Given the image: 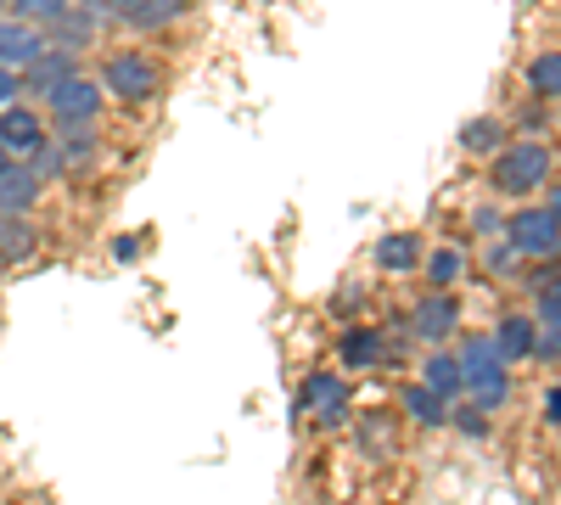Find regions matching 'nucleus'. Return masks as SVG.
I'll list each match as a JSON object with an SVG mask.
<instances>
[{
  "instance_id": "13",
  "label": "nucleus",
  "mask_w": 561,
  "mask_h": 505,
  "mask_svg": "<svg viewBox=\"0 0 561 505\" xmlns=\"http://www.w3.org/2000/svg\"><path fill=\"white\" fill-rule=\"evenodd\" d=\"M304 404L320 410V422H325V427H337V422L348 416V393H343L337 377H309V382H304Z\"/></svg>"
},
{
  "instance_id": "2",
  "label": "nucleus",
  "mask_w": 561,
  "mask_h": 505,
  "mask_svg": "<svg viewBox=\"0 0 561 505\" xmlns=\"http://www.w3.org/2000/svg\"><path fill=\"white\" fill-rule=\"evenodd\" d=\"M545 180H550V152L539 141H517L494 163V192H505V197H523V192L545 186Z\"/></svg>"
},
{
  "instance_id": "33",
  "label": "nucleus",
  "mask_w": 561,
  "mask_h": 505,
  "mask_svg": "<svg viewBox=\"0 0 561 505\" xmlns=\"http://www.w3.org/2000/svg\"><path fill=\"white\" fill-rule=\"evenodd\" d=\"M7 7H12V0H0V12H7Z\"/></svg>"
},
{
  "instance_id": "19",
  "label": "nucleus",
  "mask_w": 561,
  "mask_h": 505,
  "mask_svg": "<svg viewBox=\"0 0 561 505\" xmlns=\"http://www.w3.org/2000/svg\"><path fill=\"white\" fill-rule=\"evenodd\" d=\"M23 163H28L39 180H57V174H68V158H62V141H57V135H45V141H39V147H34Z\"/></svg>"
},
{
  "instance_id": "17",
  "label": "nucleus",
  "mask_w": 561,
  "mask_h": 505,
  "mask_svg": "<svg viewBox=\"0 0 561 505\" xmlns=\"http://www.w3.org/2000/svg\"><path fill=\"white\" fill-rule=\"evenodd\" d=\"M377 264H382V269H393V275L415 269V264H421V237H410V231L382 237V242H377Z\"/></svg>"
},
{
  "instance_id": "30",
  "label": "nucleus",
  "mask_w": 561,
  "mask_h": 505,
  "mask_svg": "<svg viewBox=\"0 0 561 505\" xmlns=\"http://www.w3.org/2000/svg\"><path fill=\"white\" fill-rule=\"evenodd\" d=\"M545 416H550V422H561V388H550V399H545Z\"/></svg>"
},
{
  "instance_id": "23",
  "label": "nucleus",
  "mask_w": 561,
  "mask_h": 505,
  "mask_svg": "<svg viewBox=\"0 0 561 505\" xmlns=\"http://www.w3.org/2000/svg\"><path fill=\"white\" fill-rule=\"evenodd\" d=\"M73 0H12V12L23 18V23H51L57 12H68Z\"/></svg>"
},
{
  "instance_id": "26",
  "label": "nucleus",
  "mask_w": 561,
  "mask_h": 505,
  "mask_svg": "<svg viewBox=\"0 0 561 505\" xmlns=\"http://www.w3.org/2000/svg\"><path fill=\"white\" fill-rule=\"evenodd\" d=\"M455 427H460L466 438H483V433H489V416H483V410L472 404V410H460V416H455Z\"/></svg>"
},
{
  "instance_id": "20",
  "label": "nucleus",
  "mask_w": 561,
  "mask_h": 505,
  "mask_svg": "<svg viewBox=\"0 0 561 505\" xmlns=\"http://www.w3.org/2000/svg\"><path fill=\"white\" fill-rule=\"evenodd\" d=\"M528 84H534V96H561V51H545V57H534V68H528Z\"/></svg>"
},
{
  "instance_id": "12",
  "label": "nucleus",
  "mask_w": 561,
  "mask_h": 505,
  "mask_svg": "<svg viewBox=\"0 0 561 505\" xmlns=\"http://www.w3.org/2000/svg\"><path fill=\"white\" fill-rule=\"evenodd\" d=\"M39 248V225L28 214H0V264H23Z\"/></svg>"
},
{
  "instance_id": "18",
  "label": "nucleus",
  "mask_w": 561,
  "mask_h": 505,
  "mask_svg": "<svg viewBox=\"0 0 561 505\" xmlns=\"http://www.w3.org/2000/svg\"><path fill=\"white\" fill-rule=\"evenodd\" d=\"M404 410H410L415 422H427V427H444L449 422L444 393H433V388H404Z\"/></svg>"
},
{
  "instance_id": "10",
  "label": "nucleus",
  "mask_w": 561,
  "mask_h": 505,
  "mask_svg": "<svg viewBox=\"0 0 561 505\" xmlns=\"http://www.w3.org/2000/svg\"><path fill=\"white\" fill-rule=\"evenodd\" d=\"M39 51H45V28L39 23H23V18L0 23V62L7 68H28Z\"/></svg>"
},
{
  "instance_id": "1",
  "label": "nucleus",
  "mask_w": 561,
  "mask_h": 505,
  "mask_svg": "<svg viewBox=\"0 0 561 505\" xmlns=\"http://www.w3.org/2000/svg\"><path fill=\"white\" fill-rule=\"evenodd\" d=\"M460 382L472 388V404H478V410H500V404H505L511 382H505V359H500L494 337H472V343H466V354H460Z\"/></svg>"
},
{
  "instance_id": "25",
  "label": "nucleus",
  "mask_w": 561,
  "mask_h": 505,
  "mask_svg": "<svg viewBox=\"0 0 561 505\" xmlns=\"http://www.w3.org/2000/svg\"><path fill=\"white\" fill-rule=\"evenodd\" d=\"M539 314H545V320H561V269L539 287Z\"/></svg>"
},
{
  "instance_id": "28",
  "label": "nucleus",
  "mask_w": 561,
  "mask_h": 505,
  "mask_svg": "<svg viewBox=\"0 0 561 505\" xmlns=\"http://www.w3.org/2000/svg\"><path fill=\"white\" fill-rule=\"evenodd\" d=\"M18 96V68H7V62H0V107H7Z\"/></svg>"
},
{
  "instance_id": "22",
  "label": "nucleus",
  "mask_w": 561,
  "mask_h": 505,
  "mask_svg": "<svg viewBox=\"0 0 561 505\" xmlns=\"http://www.w3.org/2000/svg\"><path fill=\"white\" fill-rule=\"evenodd\" d=\"M427 388H433V393H444V399H449V393H460V388H466V382H460V359L433 354V359H427Z\"/></svg>"
},
{
  "instance_id": "31",
  "label": "nucleus",
  "mask_w": 561,
  "mask_h": 505,
  "mask_svg": "<svg viewBox=\"0 0 561 505\" xmlns=\"http://www.w3.org/2000/svg\"><path fill=\"white\" fill-rule=\"evenodd\" d=\"M550 214H556V219H561V186H556V192H550Z\"/></svg>"
},
{
  "instance_id": "6",
  "label": "nucleus",
  "mask_w": 561,
  "mask_h": 505,
  "mask_svg": "<svg viewBox=\"0 0 561 505\" xmlns=\"http://www.w3.org/2000/svg\"><path fill=\"white\" fill-rule=\"evenodd\" d=\"M79 73V51H57V45H45V51L23 68V79H18V96H34V102H45L51 90L62 84V79H73Z\"/></svg>"
},
{
  "instance_id": "7",
  "label": "nucleus",
  "mask_w": 561,
  "mask_h": 505,
  "mask_svg": "<svg viewBox=\"0 0 561 505\" xmlns=\"http://www.w3.org/2000/svg\"><path fill=\"white\" fill-rule=\"evenodd\" d=\"M45 28V45H57V51H90V39H96V18H90L84 7H68V12H57L51 23H39Z\"/></svg>"
},
{
  "instance_id": "16",
  "label": "nucleus",
  "mask_w": 561,
  "mask_h": 505,
  "mask_svg": "<svg viewBox=\"0 0 561 505\" xmlns=\"http://www.w3.org/2000/svg\"><path fill=\"white\" fill-rule=\"evenodd\" d=\"M494 348H500L505 365H511V359H528V354H534V320H528V314H505Z\"/></svg>"
},
{
  "instance_id": "29",
  "label": "nucleus",
  "mask_w": 561,
  "mask_h": 505,
  "mask_svg": "<svg viewBox=\"0 0 561 505\" xmlns=\"http://www.w3.org/2000/svg\"><path fill=\"white\" fill-rule=\"evenodd\" d=\"M472 225H478L483 237H494V231H500V214H494V208H478V214H472Z\"/></svg>"
},
{
  "instance_id": "8",
  "label": "nucleus",
  "mask_w": 561,
  "mask_h": 505,
  "mask_svg": "<svg viewBox=\"0 0 561 505\" xmlns=\"http://www.w3.org/2000/svg\"><path fill=\"white\" fill-rule=\"evenodd\" d=\"M45 192V180L28 163H7L0 169V214H28Z\"/></svg>"
},
{
  "instance_id": "5",
  "label": "nucleus",
  "mask_w": 561,
  "mask_h": 505,
  "mask_svg": "<svg viewBox=\"0 0 561 505\" xmlns=\"http://www.w3.org/2000/svg\"><path fill=\"white\" fill-rule=\"evenodd\" d=\"M45 107H51L57 124H96V113H102V84H90L84 73H73V79H62L51 96H45Z\"/></svg>"
},
{
  "instance_id": "9",
  "label": "nucleus",
  "mask_w": 561,
  "mask_h": 505,
  "mask_svg": "<svg viewBox=\"0 0 561 505\" xmlns=\"http://www.w3.org/2000/svg\"><path fill=\"white\" fill-rule=\"evenodd\" d=\"M45 141V124H39V113H28V107H0V147L7 152H18V158H28L34 147Z\"/></svg>"
},
{
  "instance_id": "11",
  "label": "nucleus",
  "mask_w": 561,
  "mask_h": 505,
  "mask_svg": "<svg viewBox=\"0 0 561 505\" xmlns=\"http://www.w3.org/2000/svg\"><path fill=\"white\" fill-rule=\"evenodd\" d=\"M185 7H192V0H118V23H129V28H140V34H152V28L185 18Z\"/></svg>"
},
{
  "instance_id": "14",
  "label": "nucleus",
  "mask_w": 561,
  "mask_h": 505,
  "mask_svg": "<svg viewBox=\"0 0 561 505\" xmlns=\"http://www.w3.org/2000/svg\"><path fill=\"white\" fill-rule=\"evenodd\" d=\"M343 365H348V371H377V365H382V332L354 326L343 337Z\"/></svg>"
},
{
  "instance_id": "3",
  "label": "nucleus",
  "mask_w": 561,
  "mask_h": 505,
  "mask_svg": "<svg viewBox=\"0 0 561 505\" xmlns=\"http://www.w3.org/2000/svg\"><path fill=\"white\" fill-rule=\"evenodd\" d=\"M102 84L113 90L118 102H152L158 96V62L140 57V51H124L102 68Z\"/></svg>"
},
{
  "instance_id": "27",
  "label": "nucleus",
  "mask_w": 561,
  "mask_h": 505,
  "mask_svg": "<svg viewBox=\"0 0 561 505\" xmlns=\"http://www.w3.org/2000/svg\"><path fill=\"white\" fill-rule=\"evenodd\" d=\"M534 354H539V359H556V354H561V320H550V332L534 337Z\"/></svg>"
},
{
  "instance_id": "32",
  "label": "nucleus",
  "mask_w": 561,
  "mask_h": 505,
  "mask_svg": "<svg viewBox=\"0 0 561 505\" xmlns=\"http://www.w3.org/2000/svg\"><path fill=\"white\" fill-rule=\"evenodd\" d=\"M7 163H12V152H7V147H0V169H7Z\"/></svg>"
},
{
  "instance_id": "15",
  "label": "nucleus",
  "mask_w": 561,
  "mask_h": 505,
  "mask_svg": "<svg viewBox=\"0 0 561 505\" xmlns=\"http://www.w3.org/2000/svg\"><path fill=\"white\" fill-rule=\"evenodd\" d=\"M455 320H460V309L438 292V298H421V309H415V332L438 343V337H449V332H455Z\"/></svg>"
},
{
  "instance_id": "4",
  "label": "nucleus",
  "mask_w": 561,
  "mask_h": 505,
  "mask_svg": "<svg viewBox=\"0 0 561 505\" xmlns=\"http://www.w3.org/2000/svg\"><path fill=\"white\" fill-rule=\"evenodd\" d=\"M505 231H511V248L523 259H556L561 253V219L550 208H523Z\"/></svg>"
},
{
  "instance_id": "21",
  "label": "nucleus",
  "mask_w": 561,
  "mask_h": 505,
  "mask_svg": "<svg viewBox=\"0 0 561 505\" xmlns=\"http://www.w3.org/2000/svg\"><path fill=\"white\" fill-rule=\"evenodd\" d=\"M500 135H505L500 118H472V124L460 129V147H466V152H494V147H500Z\"/></svg>"
},
{
  "instance_id": "24",
  "label": "nucleus",
  "mask_w": 561,
  "mask_h": 505,
  "mask_svg": "<svg viewBox=\"0 0 561 505\" xmlns=\"http://www.w3.org/2000/svg\"><path fill=\"white\" fill-rule=\"evenodd\" d=\"M427 275H433V287H449L455 275H460V253L455 248H444V253H433V264H427Z\"/></svg>"
}]
</instances>
